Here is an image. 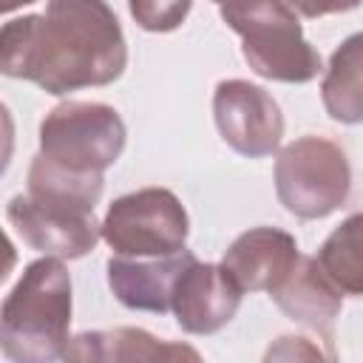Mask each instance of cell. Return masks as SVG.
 Segmentation results:
<instances>
[{
	"label": "cell",
	"mask_w": 363,
	"mask_h": 363,
	"mask_svg": "<svg viewBox=\"0 0 363 363\" xmlns=\"http://www.w3.org/2000/svg\"><path fill=\"white\" fill-rule=\"evenodd\" d=\"M6 218L31 250L62 261L88 255L102 238V221H96L94 213L48 207L34 201L28 193L9 199Z\"/></svg>",
	"instance_id": "obj_8"
},
{
	"label": "cell",
	"mask_w": 363,
	"mask_h": 363,
	"mask_svg": "<svg viewBox=\"0 0 363 363\" xmlns=\"http://www.w3.org/2000/svg\"><path fill=\"white\" fill-rule=\"evenodd\" d=\"M190 218L167 187H142L108 204L102 238L116 255L156 258L184 250Z\"/></svg>",
	"instance_id": "obj_5"
},
{
	"label": "cell",
	"mask_w": 363,
	"mask_h": 363,
	"mask_svg": "<svg viewBox=\"0 0 363 363\" xmlns=\"http://www.w3.org/2000/svg\"><path fill=\"white\" fill-rule=\"evenodd\" d=\"M128 65V45L105 0H48L43 14L3 23L0 71L51 96L111 85Z\"/></svg>",
	"instance_id": "obj_1"
},
{
	"label": "cell",
	"mask_w": 363,
	"mask_h": 363,
	"mask_svg": "<svg viewBox=\"0 0 363 363\" xmlns=\"http://www.w3.org/2000/svg\"><path fill=\"white\" fill-rule=\"evenodd\" d=\"M62 360L91 363H136V360H199V352L184 343L156 340L145 329L119 326L105 332H82L68 340Z\"/></svg>",
	"instance_id": "obj_13"
},
{
	"label": "cell",
	"mask_w": 363,
	"mask_h": 363,
	"mask_svg": "<svg viewBox=\"0 0 363 363\" xmlns=\"http://www.w3.org/2000/svg\"><path fill=\"white\" fill-rule=\"evenodd\" d=\"M221 11V20L235 28L247 17H261L272 11H292L298 17H326L357 9L363 0H213Z\"/></svg>",
	"instance_id": "obj_17"
},
{
	"label": "cell",
	"mask_w": 363,
	"mask_h": 363,
	"mask_svg": "<svg viewBox=\"0 0 363 363\" xmlns=\"http://www.w3.org/2000/svg\"><path fill=\"white\" fill-rule=\"evenodd\" d=\"M190 261H196L190 250H179L173 255H156V258L113 255L105 264L108 286L122 306L164 315L170 309L176 278Z\"/></svg>",
	"instance_id": "obj_11"
},
{
	"label": "cell",
	"mask_w": 363,
	"mask_h": 363,
	"mask_svg": "<svg viewBox=\"0 0 363 363\" xmlns=\"http://www.w3.org/2000/svg\"><path fill=\"white\" fill-rule=\"evenodd\" d=\"M105 190L102 173H74L57 162L37 153L28 164L26 193L48 207H62L74 213H94Z\"/></svg>",
	"instance_id": "obj_14"
},
{
	"label": "cell",
	"mask_w": 363,
	"mask_h": 363,
	"mask_svg": "<svg viewBox=\"0 0 363 363\" xmlns=\"http://www.w3.org/2000/svg\"><path fill=\"white\" fill-rule=\"evenodd\" d=\"M269 298L286 318L326 337L332 332V320L340 315V306H343V292L332 284V278L323 272L318 258H309V255L298 258L292 272L269 292Z\"/></svg>",
	"instance_id": "obj_12"
},
{
	"label": "cell",
	"mask_w": 363,
	"mask_h": 363,
	"mask_svg": "<svg viewBox=\"0 0 363 363\" xmlns=\"http://www.w3.org/2000/svg\"><path fill=\"white\" fill-rule=\"evenodd\" d=\"M318 264L343 295H363V213H352L326 235Z\"/></svg>",
	"instance_id": "obj_16"
},
{
	"label": "cell",
	"mask_w": 363,
	"mask_h": 363,
	"mask_svg": "<svg viewBox=\"0 0 363 363\" xmlns=\"http://www.w3.org/2000/svg\"><path fill=\"white\" fill-rule=\"evenodd\" d=\"M128 9L139 28L164 34L176 31L187 20L193 0H128Z\"/></svg>",
	"instance_id": "obj_18"
},
{
	"label": "cell",
	"mask_w": 363,
	"mask_h": 363,
	"mask_svg": "<svg viewBox=\"0 0 363 363\" xmlns=\"http://www.w3.org/2000/svg\"><path fill=\"white\" fill-rule=\"evenodd\" d=\"M298 258L295 235L278 227H252L227 247L221 264L244 292H272Z\"/></svg>",
	"instance_id": "obj_10"
},
{
	"label": "cell",
	"mask_w": 363,
	"mask_h": 363,
	"mask_svg": "<svg viewBox=\"0 0 363 363\" xmlns=\"http://www.w3.org/2000/svg\"><path fill=\"white\" fill-rule=\"evenodd\" d=\"M213 119L221 139L247 159L278 150L284 113L269 91L247 79H221L213 94Z\"/></svg>",
	"instance_id": "obj_7"
},
{
	"label": "cell",
	"mask_w": 363,
	"mask_h": 363,
	"mask_svg": "<svg viewBox=\"0 0 363 363\" xmlns=\"http://www.w3.org/2000/svg\"><path fill=\"white\" fill-rule=\"evenodd\" d=\"M28 3H34V0H3V3H0V9H3V14H11L14 9L28 6Z\"/></svg>",
	"instance_id": "obj_19"
},
{
	"label": "cell",
	"mask_w": 363,
	"mask_h": 363,
	"mask_svg": "<svg viewBox=\"0 0 363 363\" xmlns=\"http://www.w3.org/2000/svg\"><path fill=\"white\" fill-rule=\"evenodd\" d=\"M125 122L105 102H60L40 122V153L74 173H105L125 150Z\"/></svg>",
	"instance_id": "obj_4"
},
{
	"label": "cell",
	"mask_w": 363,
	"mask_h": 363,
	"mask_svg": "<svg viewBox=\"0 0 363 363\" xmlns=\"http://www.w3.org/2000/svg\"><path fill=\"white\" fill-rule=\"evenodd\" d=\"M71 329V275L62 258L31 261L0 309V349L14 363L62 357Z\"/></svg>",
	"instance_id": "obj_2"
},
{
	"label": "cell",
	"mask_w": 363,
	"mask_h": 363,
	"mask_svg": "<svg viewBox=\"0 0 363 363\" xmlns=\"http://www.w3.org/2000/svg\"><path fill=\"white\" fill-rule=\"evenodd\" d=\"M241 295L244 289L224 269V264H210V261L201 264L196 258L176 278L170 309L182 332L213 335L235 318L241 306Z\"/></svg>",
	"instance_id": "obj_9"
},
{
	"label": "cell",
	"mask_w": 363,
	"mask_h": 363,
	"mask_svg": "<svg viewBox=\"0 0 363 363\" xmlns=\"http://www.w3.org/2000/svg\"><path fill=\"white\" fill-rule=\"evenodd\" d=\"M320 99L335 122H363V31L346 37L332 51L320 82Z\"/></svg>",
	"instance_id": "obj_15"
},
{
	"label": "cell",
	"mask_w": 363,
	"mask_h": 363,
	"mask_svg": "<svg viewBox=\"0 0 363 363\" xmlns=\"http://www.w3.org/2000/svg\"><path fill=\"white\" fill-rule=\"evenodd\" d=\"M352 167L340 145L323 136H301L281 147L275 159V193L286 213L298 218H326L346 204Z\"/></svg>",
	"instance_id": "obj_3"
},
{
	"label": "cell",
	"mask_w": 363,
	"mask_h": 363,
	"mask_svg": "<svg viewBox=\"0 0 363 363\" xmlns=\"http://www.w3.org/2000/svg\"><path fill=\"white\" fill-rule=\"evenodd\" d=\"M247 65L275 82H309L320 74V54L303 37L298 14L275 11L247 20L235 28Z\"/></svg>",
	"instance_id": "obj_6"
}]
</instances>
